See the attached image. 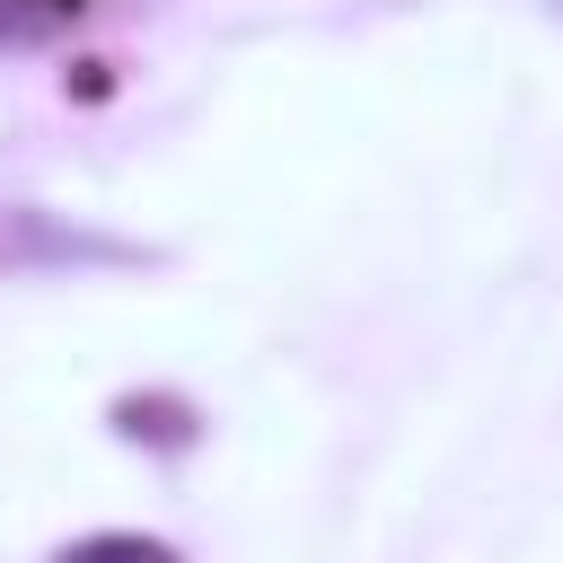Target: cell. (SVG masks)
Listing matches in <instances>:
<instances>
[{
	"instance_id": "obj_1",
	"label": "cell",
	"mask_w": 563,
	"mask_h": 563,
	"mask_svg": "<svg viewBox=\"0 0 563 563\" xmlns=\"http://www.w3.org/2000/svg\"><path fill=\"white\" fill-rule=\"evenodd\" d=\"M18 255H88V264H114L123 246L114 238H62V229H44L35 211H0V264H18Z\"/></svg>"
},
{
	"instance_id": "obj_2",
	"label": "cell",
	"mask_w": 563,
	"mask_h": 563,
	"mask_svg": "<svg viewBox=\"0 0 563 563\" xmlns=\"http://www.w3.org/2000/svg\"><path fill=\"white\" fill-rule=\"evenodd\" d=\"M79 18H88V0H0V53L53 44V35H70Z\"/></svg>"
},
{
	"instance_id": "obj_3",
	"label": "cell",
	"mask_w": 563,
	"mask_h": 563,
	"mask_svg": "<svg viewBox=\"0 0 563 563\" xmlns=\"http://www.w3.org/2000/svg\"><path fill=\"white\" fill-rule=\"evenodd\" d=\"M53 563H176V545H158V537H123V528H106V537H79V545H62Z\"/></svg>"
}]
</instances>
